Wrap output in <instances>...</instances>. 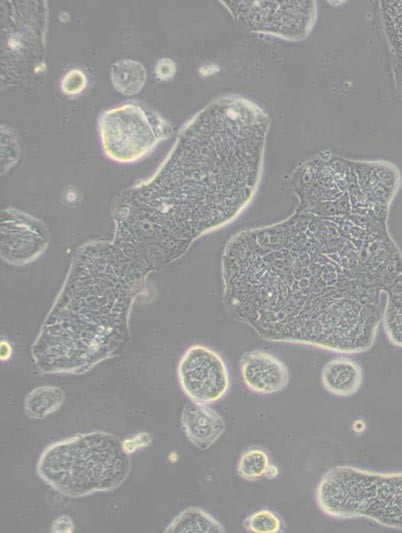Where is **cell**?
Wrapping results in <instances>:
<instances>
[{"label":"cell","instance_id":"obj_1","mask_svg":"<svg viewBox=\"0 0 402 533\" xmlns=\"http://www.w3.org/2000/svg\"><path fill=\"white\" fill-rule=\"evenodd\" d=\"M401 271L402 251L387 225L298 209L238 232L221 258L233 318L264 340L341 354L372 347L381 295Z\"/></svg>","mask_w":402,"mask_h":533},{"label":"cell","instance_id":"obj_2","mask_svg":"<svg viewBox=\"0 0 402 533\" xmlns=\"http://www.w3.org/2000/svg\"><path fill=\"white\" fill-rule=\"evenodd\" d=\"M268 128L267 114L248 99L206 106L156 173L118 196L112 241L152 272L235 220L257 190Z\"/></svg>","mask_w":402,"mask_h":533},{"label":"cell","instance_id":"obj_3","mask_svg":"<svg viewBox=\"0 0 402 533\" xmlns=\"http://www.w3.org/2000/svg\"><path fill=\"white\" fill-rule=\"evenodd\" d=\"M149 273L112 240L80 245L32 344L36 368L80 375L118 355L130 338L131 310Z\"/></svg>","mask_w":402,"mask_h":533},{"label":"cell","instance_id":"obj_4","mask_svg":"<svg viewBox=\"0 0 402 533\" xmlns=\"http://www.w3.org/2000/svg\"><path fill=\"white\" fill-rule=\"evenodd\" d=\"M290 184L298 210L387 225L401 174L391 162L352 160L323 151L301 162Z\"/></svg>","mask_w":402,"mask_h":533},{"label":"cell","instance_id":"obj_5","mask_svg":"<svg viewBox=\"0 0 402 533\" xmlns=\"http://www.w3.org/2000/svg\"><path fill=\"white\" fill-rule=\"evenodd\" d=\"M130 468L129 454L116 435L92 431L48 445L38 458L36 472L58 493L79 498L117 488Z\"/></svg>","mask_w":402,"mask_h":533},{"label":"cell","instance_id":"obj_6","mask_svg":"<svg viewBox=\"0 0 402 533\" xmlns=\"http://www.w3.org/2000/svg\"><path fill=\"white\" fill-rule=\"evenodd\" d=\"M316 502L332 518H367L388 528L402 529V472L335 466L319 481Z\"/></svg>","mask_w":402,"mask_h":533},{"label":"cell","instance_id":"obj_7","mask_svg":"<svg viewBox=\"0 0 402 533\" xmlns=\"http://www.w3.org/2000/svg\"><path fill=\"white\" fill-rule=\"evenodd\" d=\"M98 128L104 154L121 164L147 156L171 133L170 125L159 114L137 103L104 111Z\"/></svg>","mask_w":402,"mask_h":533},{"label":"cell","instance_id":"obj_8","mask_svg":"<svg viewBox=\"0 0 402 533\" xmlns=\"http://www.w3.org/2000/svg\"><path fill=\"white\" fill-rule=\"evenodd\" d=\"M242 26L253 32L291 40L305 38L316 16L314 1H226Z\"/></svg>","mask_w":402,"mask_h":533},{"label":"cell","instance_id":"obj_9","mask_svg":"<svg viewBox=\"0 0 402 533\" xmlns=\"http://www.w3.org/2000/svg\"><path fill=\"white\" fill-rule=\"evenodd\" d=\"M179 385L184 394L200 404L221 400L230 387L228 368L221 356L211 348L194 344L188 347L177 366Z\"/></svg>","mask_w":402,"mask_h":533},{"label":"cell","instance_id":"obj_10","mask_svg":"<svg viewBox=\"0 0 402 533\" xmlns=\"http://www.w3.org/2000/svg\"><path fill=\"white\" fill-rule=\"evenodd\" d=\"M50 233L38 218L17 209L1 212L0 256L8 264L23 266L47 249Z\"/></svg>","mask_w":402,"mask_h":533},{"label":"cell","instance_id":"obj_11","mask_svg":"<svg viewBox=\"0 0 402 533\" xmlns=\"http://www.w3.org/2000/svg\"><path fill=\"white\" fill-rule=\"evenodd\" d=\"M240 374L250 391L262 395L281 391L290 379L286 365L263 350H250L242 355Z\"/></svg>","mask_w":402,"mask_h":533},{"label":"cell","instance_id":"obj_12","mask_svg":"<svg viewBox=\"0 0 402 533\" xmlns=\"http://www.w3.org/2000/svg\"><path fill=\"white\" fill-rule=\"evenodd\" d=\"M181 427L194 446L205 450L220 439L226 424L222 416L206 404L189 402L181 413Z\"/></svg>","mask_w":402,"mask_h":533},{"label":"cell","instance_id":"obj_13","mask_svg":"<svg viewBox=\"0 0 402 533\" xmlns=\"http://www.w3.org/2000/svg\"><path fill=\"white\" fill-rule=\"evenodd\" d=\"M321 380L329 393L335 396L349 397L361 387L363 371L353 359L344 356L336 357L324 365Z\"/></svg>","mask_w":402,"mask_h":533},{"label":"cell","instance_id":"obj_14","mask_svg":"<svg viewBox=\"0 0 402 533\" xmlns=\"http://www.w3.org/2000/svg\"><path fill=\"white\" fill-rule=\"evenodd\" d=\"M384 293L386 302L382 314L383 329L389 342L402 348V271Z\"/></svg>","mask_w":402,"mask_h":533},{"label":"cell","instance_id":"obj_15","mask_svg":"<svg viewBox=\"0 0 402 533\" xmlns=\"http://www.w3.org/2000/svg\"><path fill=\"white\" fill-rule=\"evenodd\" d=\"M166 533H223L225 528L199 507L182 510L164 530Z\"/></svg>","mask_w":402,"mask_h":533},{"label":"cell","instance_id":"obj_16","mask_svg":"<svg viewBox=\"0 0 402 533\" xmlns=\"http://www.w3.org/2000/svg\"><path fill=\"white\" fill-rule=\"evenodd\" d=\"M146 78L144 66L133 59H119L110 68L113 87L126 96L137 94L143 88Z\"/></svg>","mask_w":402,"mask_h":533},{"label":"cell","instance_id":"obj_17","mask_svg":"<svg viewBox=\"0 0 402 533\" xmlns=\"http://www.w3.org/2000/svg\"><path fill=\"white\" fill-rule=\"evenodd\" d=\"M65 399L63 390L58 386H39L31 390L24 400V409L32 419H44L60 409Z\"/></svg>","mask_w":402,"mask_h":533},{"label":"cell","instance_id":"obj_18","mask_svg":"<svg viewBox=\"0 0 402 533\" xmlns=\"http://www.w3.org/2000/svg\"><path fill=\"white\" fill-rule=\"evenodd\" d=\"M380 9L393 57H402V1H381Z\"/></svg>","mask_w":402,"mask_h":533},{"label":"cell","instance_id":"obj_19","mask_svg":"<svg viewBox=\"0 0 402 533\" xmlns=\"http://www.w3.org/2000/svg\"><path fill=\"white\" fill-rule=\"evenodd\" d=\"M270 462L267 453L257 447L245 450L237 464L238 475L247 481H256L266 476Z\"/></svg>","mask_w":402,"mask_h":533},{"label":"cell","instance_id":"obj_20","mask_svg":"<svg viewBox=\"0 0 402 533\" xmlns=\"http://www.w3.org/2000/svg\"><path fill=\"white\" fill-rule=\"evenodd\" d=\"M244 528L254 533H277L282 530V520L271 510L261 509L250 514L243 522Z\"/></svg>","mask_w":402,"mask_h":533},{"label":"cell","instance_id":"obj_21","mask_svg":"<svg viewBox=\"0 0 402 533\" xmlns=\"http://www.w3.org/2000/svg\"><path fill=\"white\" fill-rule=\"evenodd\" d=\"M87 86V77L80 69L68 71L61 80V90L64 94L75 96L80 94Z\"/></svg>","mask_w":402,"mask_h":533},{"label":"cell","instance_id":"obj_22","mask_svg":"<svg viewBox=\"0 0 402 533\" xmlns=\"http://www.w3.org/2000/svg\"><path fill=\"white\" fill-rule=\"evenodd\" d=\"M154 73L159 81H168L174 77L176 73V65L169 58H161L155 65Z\"/></svg>","mask_w":402,"mask_h":533},{"label":"cell","instance_id":"obj_23","mask_svg":"<svg viewBox=\"0 0 402 533\" xmlns=\"http://www.w3.org/2000/svg\"><path fill=\"white\" fill-rule=\"evenodd\" d=\"M151 441V436L148 433L143 432L136 434L131 438L125 439L122 441V444L126 453L131 454L139 448L148 446Z\"/></svg>","mask_w":402,"mask_h":533},{"label":"cell","instance_id":"obj_24","mask_svg":"<svg viewBox=\"0 0 402 533\" xmlns=\"http://www.w3.org/2000/svg\"><path fill=\"white\" fill-rule=\"evenodd\" d=\"M74 530V523L72 519L69 516L62 515L58 517L53 523L50 528V532H68L71 533Z\"/></svg>","mask_w":402,"mask_h":533},{"label":"cell","instance_id":"obj_25","mask_svg":"<svg viewBox=\"0 0 402 533\" xmlns=\"http://www.w3.org/2000/svg\"><path fill=\"white\" fill-rule=\"evenodd\" d=\"M393 70L397 87L402 95V57H393Z\"/></svg>","mask_w":402,"mask_h":533},{"label":"cell","instance_id":"obj_26","mask_svg":"<svg viewBox=\"0 0 402 533\" xmlns=\"http://www.w3.org/2000/svg\"><path fill=\"white\" fill-rule=\"evenodd\" d=\"M0 346L1 361L5 362L11 358L12 347L6 340H2Z\"/></svg>","mask_w":402,"mask_h":533},{"label":"cell","instance_id":"obj_27","mask_svg":"<svg viewBox=\"0 0 402 533\" xmlns=\"http://www.w3.org/2000/svg\"><path fill=\"white\" fill-rule=\"evenodd\" d=\"M277 475H278V470H277V468H276L275 466H272V465L270 464L269 469H268V471H267V473H266V477L274 478V477H276Z\"/></svg>","mask_w":402,"mask_h":533}]
</instances>
